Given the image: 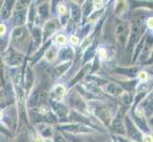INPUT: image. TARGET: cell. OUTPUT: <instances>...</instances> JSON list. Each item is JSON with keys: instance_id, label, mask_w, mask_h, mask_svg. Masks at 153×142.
<instances>
[{"instance_id": "cell-1", "label": "cell", "mask_w": 153, "mask_h": 142, "mask_svg": "<svg viewBox=\"0 0 153 142\" xmlns=\"http://www.w3.org/2000/svg\"><path fill=\"white\" fill-rule=\"evenodd\" d=\"M145 31L144 28V23L143 19L141 17H136L132 19L130 25V31H129V36L126 41V51H131L133 50L135 46L139 43V41L142 38V34Z\"/></svg>"}, {"instance_id": "cell-2", "label": "cell", "mask_w": 153, "mask_h": 142, "mask_svg": "<svg viewBox=\"0 0 153 142\" xmlns=\"http://www.w3.org/2000/svg\"><path fill=\"white\" fill-rule=\"evenodd\" d=\"M92 109L91 111L97 117V118L100 119V121H102L105 126L110 125V122L112 120L111 112L110 109L105 104L100 102H92L89 104L88 109Z\"/></svg>"}, {"instance_id": "cell-3", "label": "cell", "mask_w": 153, "mask_h": 142, "mask_svg": "<svg viewBox=\"0 0 153 142\" xmlns=\"http://www.w3.org/2000/svg\"><path fill=\"white\" fill-rule=\"evenodd\" d=\"M47 83L45 82H41L38 85V87L35 89V90L31 93V95L29 98V102L28 105L30 108H34V107H39L41 105H44L46 101H47V97H48V92H47Z\"/></svg>"}, {"instance_id": "cell-4", "label": "cell", "mask_w": 153, "mask_h": 142, "mask_svg": "<svg viewBox=\"0 0 153 142\" xmlns=\"http://www.w3.org/2000/svg\"><path fill=\"white\" fill-rule=\"evenodd\" d=\"M68 99L70 105L73 109L76 110L77 113L79 112V114L81 115H88L91 113L88 104L83 101V97L80 94H78L75 90L70 93Z\"/></svg>"}, {"instance_id": "cell-5", "label": "cell", "mask_w": 153, "mask_h": 142, "mask_svg": "<svg viewBox=\"0 0 153 142\" xmlns=\"http://www.w3.org/2000/svg\"><path fill=\"white\" fill-rule=\"evenodd\" d=\"M28 29L26 27H18L13 31L12 34V42L14 47H16L19 51L21 49V45L24 47L25 45H28L29 42H27L29 35Z\"/></svg>"}, {"instance_id": "cell-6", "label": "cell", "mask_w": 153, "mask_h": 142, "mask_svg": "<svg viewBox=\"0 0 153 142\" xmlns=\"http://www.w3.org/2000/svg\"><path fill=\"white\" fill-rule=\"evenodd\" d=\"M3 60L8 65L19 66L23 63L24 55L21 52H19L17 49H13V47H10L5 52V54L3 56Z\"/></svg>"}, {"instance_id": "cell-7", "label": "cell", "mask_w": 153, "mask_h": 142, "mask_svg": "<svg viewBox=\"0 0 153 142\" xmlns=\"http://www.w3.org/2000/svg\"><path fill=\"white\" fill-rule=\"evenodd\" d=\"M125 129H126V133L128 135V136L130 138L131 141L133 142H141L143 140V135L138 130V128L136 127V125L133 123V121L131 120L130 117H126L125 118Z\"/></svg>"}, {"instance_id": "cell-8", "label": "cell", "mask_w": 153, "mask_h": 142, "mask_svg": "<svg viewBox=\"0 0 153 142\" xmlns=\"http://www.w3.org/2000/svg\"><path fill=\"white\" fill-rule=\"evenodd\" d=\"M61 131H66V132L71 134H85L93 132V129L88 127V126L81 123H70V124H61L58 126Z\"/></svg>"}, {"instance_id": "cell-9", "label": "cell", "mask_w": 153, "mask_h": 142, "mask_svg": "<svg viewBox=\"0 0 153 142\" xmlns=\"http://www.w3.org/2000/svg\"><path fill=\"white\" fill-rule=\"evenodd\" d=\"M27 19V9L24 4L14 5V10H13V24L18 27H22Z\"/></svg>"}, {"instance_id": "cell-10", "label": "cell", "mask_w": 153, "mask_h": 142, "mask_svg": "<svg viewBox=\"0 0 153 142\" xmlns=\"http://www.w3.org/2000/svg\"><path fill=\"white\" fill-rule=\"evenodd\" d=\"M115 37L118 40L119 43L125 46L126 45V41L128 38V34H129V27L128 25L125 23V22H121L119 23L115 28Z\"/></svg>"}, {"instance_id": "cell-11", "label": "cell", "mask_w": 153, "mask_h": 142, "mask_svg": "<svg viewBox=\"0 0 153 142\" xmlns=\"http://www.w3.org/2000/svg\"><path fill=\"white\" fill-rule=\"evenodd\" d=\"M51 106L57 117H59L61 118L68 117V109L67 105H65L64 103H62L60 102H56L54 99H51Z\"/></svg>"}, {"instance_id": "cell-12", "label": "cell", "mask_w": 153, "mask_h": 142, "mask_svg": "<svg viewBox=\"0 0 153 142\" xmlns=\"http://www.w3.org/2000/svg\"><path fill=\"white\" fill-rule=\"evenodd\" d=\"M58 29L57 23L54 20H48L44 25L43 32H42V41L46 42L51 35H53Z\"/></svg>"}, {"instance_id": "cell-13", "label": "cell", "mask_w": 153, "mask_h": 142, "mask_svg": "<svg viewBox=\"0 0 153 142\" xmlns=\"http://www.w3.org/2000/svg\"><path fill=\"white\" fill-rule=\"evenodd\" d=\"M74 57V51L71 46H66L58 51L57 60L58 62H71V60Z\"/></svg>"}, {"instance_id": "cell-14", "label": "cell", "mask_w": 153, "mask_h": 142, "mask_svg": "<svg viewBox=\"0 0 153 142\" xmlns=\"http://www.w3.org/2000/svg\"><path fill=\"white\" fill-rule=\"evenodd\" d=\"M103 90L105 93L108 95H111L114 97H120L124 93V89L121 87V85H117L115 82H108L105 83Z\"/></svg>"}, {"instance_id": "cell-15", "label": "cell", "mask_w": 153, "mask_h": 142, "mask_svg": "<svg viewBox=\"0 0 153 142\" xmlns=\"http://www.w3.org/2000/svg\"><path fill=\"white\" fill-rule=\"evenodd\" d=\"M15 5V1H13V0H9V1H5L4 4L2 5L1 10H0V15H1L2 20H7L9 19V17L12 14V12L13 10Z\"/></svg>"}, {"instance_id": "cell-16", "label": "cell", "mask_w": 153, "mask_h": 142, "mask_svg": "<svg viewBox=\"0 0 153 142\" xmlns=\"http://www.w3.org/2000/svg\"><path fill=\"white\" fill-rule=\"evenodd\" d=\"M91 67H92V65L91 64V63H88V64H87L85 66H84L82 69L79 71L78 73H77V75L72 79V80L71 81V82H70V85H68V86L70 87H71V86H73L75 85V83H77V82H79L81 80H83V78L85 77L88 73L89 72V70L91 69Z\"/></svg>"}, {"instance_id": "cell-17", "label": "cell", "mask_w": 153, "mask_h": 142, "mask_svg": "<svg viewBox=\"0 0 153 142\" xmlns=\"http://www.w3.org/2000/svg\"><path fill=\"white\" fill-rule=\"evenodd\" d=\"M66 88L64 85H55L53 88H52V91H51V99H54L56 102H60L63 99V98L65 97L66 95Z\"/></svg>"}, {"instance_id": "cell-18", "label": "cell", "mask_w": 153, "mask_h": 142, "mask_svg": "<svg viewBox=\"0 0 153 142\" xmlns=\"http://www.w3.org/2000/svg\"><path fill=\"white\" fill-rule=\"evenodd\" d=\"M36 129H37L38 133L41 136H43L44 138H50L53 135V131L52 128L48 124V123H42V124H37L36 126Z\"/></svg>"}, {"instance_id": "cell-19", "label": "cell", "mask_w": 153, "mask_h": 142, "mask_svg": "<svg viewBox=\"0 0 153 142\" xmlns=\"http://www.w3.org/2000/svg\"><path fill=\"white\" fill-rule=\"evenodd\" d=\"M133 102V98L131 96V94L128 92H124L122 95L120 96V103L121 106L124 109H128Z\"/></svg>"}, {"instance_id": "cell-20", "label": "cell", "mask_w": 153, "mask_h": 142, "mask_svg": "<svg viewBox=\"0 0 153 142\" xmlns=\"http://www.w3.org/2000/svg\"><path fill=\"white\" fill-rule=\"evenodd\" d=\"M51 41L50 40V41H48L47 43L41 47V49H37V51L35 52V54L31 57V60H33V64H35L36 62L37 61H39L42 57L44 56V54H45V52L49 49V47L51 46Z\"/></svg>"}, {"instance_id": "cell-21", "label": "cell", "mask_w": 153, "mask_h": 142, "mask_svg": "<svg viewBox=\"0 0 153 142\" xmlns=\"http://www.w3.org/2000/svg\"><path fill=\"white\" fill-rule=\"evenodd\" d=\"M141 107L144 110V113L146 112L149 117H150V115H152V93L149 94L145 99V101L144 99L142 101Z\"/></svg>"}, {"instance_id": "cell-22", "label": "cell", "mask_w": 153, "mask_h": 142, "mask_svg": "<svg viewBox=\"0 0 153 142\" xmlns=\"http://www.w3.org/2000/svg\"><path fill=\"white\" fill-rule=\"evenodd\" d=\"M96 46H97L96 43H93V44H91V46L88 47V49L86 50L85 54H84L82 64H86V63H88L94 57V55H95V52H96Z\"/></svg>"}, {"instance_id": "cell-23", "label": "cell", "mask_w": 153, "mask_h": 142, "mask_svg": "<svg viewBox=\"0 0 153 142\" xmlns=\"http://www.w3.org/2000/svg\"><path fill=\"white\" fill-rule=\"evenodd\" d=\"M71 65V62H67L64 63V64H61V65H58L54 69H52L51 73L53 74L56 78L58 77H61L64 73L68 70V68Z\"/></svg>"}, {"instance_id": "cell-24", "label": "cell", "mask_w": 153, "mask_h": 142, "mask_svg": "<svg viewBox=\"0 0 153 142\" xmlns=\"http://www.w3.org/2000/svg\"><path fill=\"white\" fill-rule=\"evenodd\" d=\"M38 16L41 20H48L50 16V6L48 3L42 4L37 10Z\"/></svg>"}, {"instance_id": "cell-25", "label": "cell", "mask_w": 153, "mask_h": 142, "mask_svg": "<svg viewBox=\"0 0 153 142\" xmlns=\"http://www.w3.org/2000/svg\"><path fill=\"white\" fill-rule=\"evenodd\" d=\"M31 34H33V42L31 45H34L35 49H37L42 42V30L40 28L35 27L33 29V31H31Z\"/></svg>"}, {"instance_id": "cell-26", "label": "cell", "mask_w": 153, "mask_h": 142, "mask_svg": "<svg viewBox=\"0 0 153 142\" xmlns=\"http://www.w3.org/2000/svg\"><path fill=\"white\" fill-rule=\"evenodd\" d=\"M81 14H82V10L80 7L76 4H73L71 6V21L73 23H77L81 18Z\"/></svg>"}, {"instance_id": "cell-27", "label": "cell", "mask_w": 153, "mask_h": 142, "mask_svg": "<svg viewBox=\"0 0 153 142\" xmlns=\"http://www.w3.org/2000/svg\"><path fill=\"white\" fill-rule=\"evenodd\" d=\"M58 50L55 46L49 47V49L46 51V59L49 62H54L57 59Z\"/></svg>"}, {"instance_id": "cell-28", "label": "cell", "mask_w": 153, "mask_h": 142, "mask_svg": "<svg viewBox=\"0 0 153 142\" xmlns=\"http://www.w3.org/2000/svg\"><path fill=\"white\" fill-rule=\"evenodd\" d=\"M35 17H36V10H35V8H34V4H31L30 10H29V16H28L29 28L30 29H31V26H33V24L34 22V18Z\"/></svg>"}, {"instance_id": "cell-29", "label": "cell", "mask_w": 153, "mask_h": 142, "mask_svg": "<svg viewBox=\"0 0 153 142\" xmlns=\"http://www.w3.org/2000/svg\"><path fill=\"white\" fill-rule=\"evenodd\" d=\"M92 1H87L86 4L84 5V9H83V15L84 16H88V15H91V13H92Z\"/></svg>"}, {"instance_id": "cell-30", "label": "cell", "mask_w": 153, "mask_h": 142, "mask_svg": "<svg viewBox=\"0 0 153 142\" xmlns=\"http://www.w3.org/2000/svg\"><path fill=\"white\" fill-rule=\"evenodd\" d=\"M103 13V10H94L93 13H91V15H89V22L91 23H94V22H96V21H98V19L100 18V15L102 14Z\"/></svg>"}, {"instance_id": "cell-31", "label": "cell", "mask_w": 153, "mask_h": 142, "mask_svg": "<svg viewBox=\"0 0 153 142\" xmlns=\"http://www.w3.org/2000/svg\"><path fill=\"white\" fill-rule=\"evenodd\" d=\"M13 142H28V135L26 132H21L14 138Z\"/></svg>"}, {"instance_id": "cell-32", "label": "cell", "mask_w": 153, "mask_h": 142, "mask_svg": "<svg viewBox=\"0 0 153 142\" xmlns=\"http://www.w3.org/2000/svg\"><path fill=\"white\" fill-rule=\"evenodd\" d=\"M55 42H56V45L58 46H64L67 43V37L63 34H59L56 37Z\"/></svg>"}, {"instance_id": "cell-33", "label": "cell", "mask_w": 153, "mask_h": 142, "mask_svg": "<svg viewBox=\"0 0 153 142\" xmlns=\"http://www.w3.org/2000/svg\"><path fill=\"white\" fill-rule=\"evenodd\" d=\"M119 4L117 5V7H116V9H115V13H117V14H122L123 13H124V10H125V9H126V4H125V2H118Z\"/></svg>"}, {"instance_id": "cell-34", "label": "cell", "mask_w": 153, "mask_h": 142, "mask_svg": "<svg viewBox=\"0 0 153 142\" xmlns=\"http://www.w3.org/2000/svg\"><path fill=\"white\" fill-rule=\"evenodd\" d=\"M54 142H67L66 138L63 136V135L59 132H56L54 134Z\"/></svg>"}, {"instance_id": "cell-35", "label": "cell", "mask_w": 153, "mask_h": 142, "mask_svg": "<svg viewBox=\"0 0 153 142\" xmlns=\"http://www.w3.org/2000/svg\"><path fill=\"white\" fill-rule=\"evenodd\" d=\"M57 12H58V13L61 14V15H65L66 13H67V7H66V5H64V4H59V5H58Z\"/></svg>"}, {"instance_id": "cell-36", "label": "cell", "mask_w": 153, "mask_h": 142, "mask_svg": "<svg viewBox=\"0 0 153 142\" xmlns=\"http://www.w3.org/2000/svg\"><path fill=\"white\" fill-rule=\"evenodd\" d=\"M98 57H100L101 59H105V57H107V51L103 47L98 49Z\"/></svg>"}, {"instance_id": "cell-37", "label": "cell", "mask_w": 153, "mask_h": 142, "mask_svg": "<svg viewBox=\"0 0 153 142\" xmlns=\"http://www.w3.org/2000/svg\"><path fill=\"white\" fill-rule=\"evenodd\" d=\"M70 42H71L72 45L77 46L79 44V38H78V36H76V35H71V38H70Z\"/></svg>"}, {"instance_id": "cell-38", "label": "cell", "mask_w": 153, "mask_h": 142, "mask_svg": "<svg viewBox=\"0 0 153 142\" xmlns=\"http://www.w3.org/2000/svg\"><path fill=\"white\" fill-rule=\"evenodd\" d=\"M138 79L140 81H146V79H147V74H146V72H145V71H141V72H139L138 73Z\"/></svg>"}, {"instance_id": "cell-39", "label": "cell", "mask_w": 153, "mask_h": 142, "mask_svg": "<svg viewBox=\"0 0 153 142\" xmlns=\"http://www.w3.org/2000/svg\"><path fill=\"white\" fill-rule=\"evenodd\" d=\"M3 67H4V64L2 59L0 58V80H1L2 82H4V78H3Z\"/></svg>"}, {"instance_id": "cell-40", "label": "cell", "mask_w": 153, "mask_h": 142, "mask_svg": "<svg viewBox=\"0 0 153 142\" xmlns=\"http://www.w3.org/2000/svg\"><path fill=\"white\" fill-rule=\"evenodd\" d=\"M7 28L4 24H0V36H4L6 34Z\"/></svg>"}, {"instance_id": "cell-41", "label": "cell", "mask_w": 153, "mask_h": 142, "mask_svg": "<svg viewBox=\"0 0 153 142\" xmlns=\"http://www.w3.org/2000/svg\"><path fill=\"white\" fill-rule=\"evenodd\" d=\"M152 26H153V19H152V17H149L146 20V27L149 29H152Z\"/></svg>"}, {"instance_id": "cell-42", "label": "cell", "mask_w": 153, "mask_h": 142, "mask_svg": "<svg viewBox=\"0 0 153 142\" xmlns=\"http://www.w3.org/2000/svg\"><path fill=\"white\" fill-rule=\"evenodd\" d=\"M116 139H117L118 142H133V141H131L130 139L125 138H121V136H117V138H116Z\"/></svg>"}, {"instance_id": "cell-43", "label": "cell", "mask_w": 153, "mask_h": 142, "mask_svg": "<svg viewBox=\"0 0 153 142\" xmlns=\"http://www.w3.org/2000/svg\"><path fill=\"white\" fill-rule=\"evenodd\" d=\"M143 141L144 142H152V138L150 135H144L143 136Z\"/></svg>"}, {"instance_id": "cell-44", "label": "cell", "mask_w": 153, "mask_h": 142, "mask_svg": "<svg viewBox=\"0 0 153 142\" xmlns=\"http://www.w3.org/2000/svg\"><path fill=\"white\" fill-rule=\"evenodd\" d=\"M43 142H52V140H51V138H45V139L43 140Z\"/></svg>"}, {"instance_id": "cell-45", "label": "cell", "mask_w": 153, "mask_h": 142, "mask_svg": "<svg viewBox=\"0 0 153 142\" xmlns=\"http://www.w3.org/2000/svg\"><path fill=\"white\" fill-rule=\"evenodd\" d=\"M3 101V93L0 92V102H1Z\"/></svg>"}, {"instance_id": "cell-46", "label": "cell", "mask_w": 153, "mask_h": 142, "mask_svg": "<svg viewBox=\"0 0 153 142\" xmlns=\"http://www.w3.org/2000/svg\"><path fill=\"white\" fill-rule=\"evenodd\" d=\"M72 142H80V141H78V140H73Z\"/></svg>"}]
</instances>
